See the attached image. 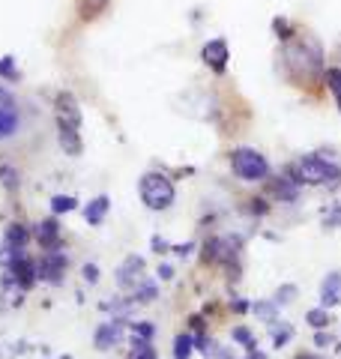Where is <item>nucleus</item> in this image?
<instances>
[{
    "mask_svg": "<svg viewBox=\"0 0 341 359\" xmlns=\"http://www.w3.org/2000/svg\"><path fill=\"white\" fill-rule=\"evenodd\" d=\"M281 60H284V72H288V78L302 84V87L314 84L317 75L323 72V48L314 36L290 39L281 51Z\"/></svg>",
    "mask_w": 341,
    "mask_h": 359,
    "instance_id": "obj_1",
    "label": "nucleus"
},
{
    "mask_svg": "<svg viewBox=\"0 0 341 359\" xmlns=\"http://www.w3.org/2000/svg\"><path fill=\"white\" fill-rule=\"evenodd\" d=\"M288 177L300 189L302 186H326V189H338L341 186V168L335 162L323 159L321 153L300 156V159L288 168Z\"/></svg>",
    "mask_w": 341,
    "mask_h": 359,
    "instance_id": "obj_2",
    "label": "nucleus"
},
{
    "mask_svg": "<svg viewBox=\"0 0 341 359\" xmlns=\"http://www.w3.org/2000/svg\"><path fill=\"white\" fill-rule=\"evenodd\" d=\"M138 195H141L147 210L162 212V210H168L170 204H174L177 189H174V180H170L168 174H162V171H147L138 180Z\"/></svg>",
    "mask_w": 341,
    "mask_h": 359,
    "instance_id": "obj_3",
    "label": "nucleus"
},
{
    "mask_svg": "<svg viewBox=\"0 0 341 359\" xmlns=\"http://www.w3.org/2000/svg\"><path fill=\"white\" fill-rule=\"evenodd\" d=\"M231 171L246 183H260V180L269 177V162L255 147H236L231 150Z\"/></svg>",
    "mask_w": 341,
    "mask_h": 359,
    "instance_id": "obj_4",
    "label": "nucleus"
},
{
    "mask_svg": "<svg viewBox=\"0 0 341 359\" xmlns=\"http://www.w3.org/2000/svg\"><path fill=\"white\" fill-rule=\"evenodd\" d=\"M6 273L13 276V282L21 287V290H30L33 285L39 282V269H36V261L30 255H15V257H6Z\"/></svg>",
    "mask_w": 341,
    "mask_h": 359,
    "instance_id": "obj_5",
    "label": "nucleus"
},
{
    "mask_svg": "<svg viewBox=\"0 0 341 359\" xmlns=\"http://www.w3.org/2000/svg\"><path fill=\"white\" fill-rule=\"evenodd\" d=\"M66 266H69V257H66L63 252L51 249L45 257H39L36 261V269H39V278H45L48 285H63V273Z\"/></svg>",
    "mask_w": 341,
    "mask_h": 359,
    "instance_id": "obj_6",
    "label": "nucleus"
},
{
    "mask_svg": "<svg viewBox=\"0 0 341 359\" xmlns=\"http://www.w3.org/2000/svg\"><path fill=\"white\" fill-rule=\"evenodd\" d=\"M126 327H129L126 318H114L108 323H99V330L93 332L96 351H111V347H117L123 341V332H126Z\"/></svg>",
    "mask_w": 341,
    "mask_h": 359,
    "instance_id": "obj_7",
    "label": "nucleus"
},
{
    "mask_svg": "<svg viewBox=\"0 0 341 359\" xmlns=\"http://www.w3.org/2000/svg\"><path fill=\"white\" fill-rule=\"evenodd\" d=\"M201 60H203V66H207V69H213L215 75H222V72L227 69V60H231L227 42H225V39H210V42H203Z\"/></svg>",
    "mask_w": 341,
    "mask_h": 359,
    "instance_id": "obj_8",
    "label": "nucleus"
},
{
    "mask_svg": "<svg viewBox=\"0 0 341 359\" xmlns=\"http://www.w3.org/2000/svg\"><path fill=\"white\" fill-rule=\"evenodd\" d=\"M81 126H69V123L57 120V144H60V150L66 156H72V159H78V156L84 153V141H81V132H78Z\"/></svg>",
    "mask_w": 341,
    "mask_h": 359,
    "instance_id": "obj_9",
    "label": "nucleus"
},
{
    "mask_svg": "<svg viewBox=\"0 0 341 359\" xmlns=\"http://www.w3.org/2000/svg\"><path fill=\"white\" fill-rule=\"evenodd\" d=\"M30 240H33V231L27 228V224H21V222H13V224H9V228L4 231V243H6L9 257L25 255V249H27Z\"/></svg>",
    "mask_w": 341,
    "mask_h": 359,
    "instance_id": "obj_10",
    "label": "nucleus"
},
{
    "mask_svg": "<svg viewBox=\"0 0 341 359\" xmlns=\"http://www.w3.org/2000/svg\"><path fill=\"white\" fill-rule=\"evenodd\" d=\"M141 273H144V257L129 255L126 261L120 264V269H117V285L123 290H135L141 285Z\"/></svg>",
    "mask_w": 341,
    "mask_h": 359,
    "instance_id": "obj_11",
    "label": "nucleus"
},
{
    "mask_svg": "<svg viewBox=\"0 0 341 359\" xmlns=\"http://www.w3.org/2000/svg\"><path fill=\"white\" fill-rule=\"evenodd\" d=\"M54 117L69 123V126H81V108H78V99L72 93H57L54 99Z\"/></svg>",
    "mask_w": 341,
    "mask_h": 359,
    "instance_id": "obj_12",
    "label": "nucleus"
},
{
    "mask_svg": "<svg viewBox=\"0 0 341 359\" xmlns=\"http://www.w3.org/2000/svg\"><path fill=\"white\" fill-rule=\"evenodd\" d=\"M33 240H36L45 252H51L57 249V243H60V222H57V216L51 219H45L36 231H33Z\"/></svg>",
    "mask_w": 341,
    "mask_h": 359,
    "instance_id": "obj_13",
    "label": "nucleus"
},
{
    "mask_svg": "<svg viewBox=\"0 0 341 359\" xmlns=\"http://www.w3.org/2000/svg\"><path fill=\"white\" fill-rule=\"evenodd\" d=\"M269 189H272V195H276L281 204H297V201H300V186L293 183L288 174H284V177H272Z\"/></svg>",
    "mask_w": 341,
    "mask_h": 359,
    "instance_id": "obj_14",
    "label": "nucleus"
},
{
    "mask_svg": "<svg viewBox=\"0 0 341 359\" xmlns=\"http://www.w3.org/2000/svg\"><path fill=\"white\" fill-rule=\"evenodd\" d=\"M338 302H341V273H329L321 285V306L333 309Z\"/></svg>",
    "mask_w": 341,
    "mask_h": 359,
    "instance_id": "obj_15",
    "label": "nucleus"
},
{
    "mask_svg": "<svg viewBox=\"0 0 341 359\" xmlns=\"http://www.w3.org/2000/svg\"><path fill=\"white\" fill-rule=\"evenodd\" d=\"M108 210H111V198L99 195V198H93L84 207V222L87 224H102V222H105V216H108Z\"/></svg>",
    "mask_w": 341,
    "mask_h": 359,
    "instance_id": "obj_16",
    "label": "nucleus"
},
{
    "mask_svg": "<svg viewBox=\"0 0 341 359\" xmlns=\"http://www.w3.org/2000/svg\"><path fill=\"white\" fill-rule=\"evenodd\" d=\"M252 311H255L264 323H269V327L279 320V306H276L272 299H258V302H252Z\"/></svg>",
    "mask_w": 341,
    "mask_h": 359,
    "instance_id": "obj_17",
    "label": "nucleus"
},
{
    "mask_svg": "<svg viewBox=\"0 0 341 359\" xmlns=\"http://www.w3.org/2000/svg\"><path fill=\"white\" fill-rule=\"evenodd\" d=\"M156 297H159L156 282H150V278H141V285L135 287V294H132V302H138V306H147V302H153Z\"/></svg>",
    "mask_w": 341,
    "mask_h": 359,
    "instance_id": "obj_18",
    "label": "nucleus"
},
{
    "mask_svg": "<svg viewBox=\"0 0 341 359\" xmlns=\"http://www.w3.org/2000/svg\"><path fill=\"white\" fill-rule=\"evenodd\" d=\"M305 323H309L312 330H326L329 323H333V318H329V309H323V306H317V309H312V311H305Z\"/></svg>",
    "mask_w": 341,
    "mask_h": 359,
    "instance_id": "obj_19",
    "label": "nucleus"
},
{
    "mask_svg": "<svg viewBox=\"0 0 341 359\" xmlns=\"http://www.w3.org/2000/svg\"><path fill=\"white\" fill-rule=\"evenodd\" d=\"M323 84L326 90L335 96V102L341 105V69L338 66H329V69H323Z\"/></svg>",
    "mask_w": 341,
    "mask_h": 359,
    "instance_id": "obj_20",
    "label": "nucleus"
},
{
    "mask_svg": "<svg viewBox=\"0 0 341 359\" xmlns=\"http://www.w3.org/2000/svg\"><path fill=\"white\" fill-rule=\"evenodd\" d=\"M192 351H195V339L189 332H180L174 339V359H189Z\"/></svg>",
    "mask_w": 341,
    "mask_h": 359,
    "instance_id": "obj_21",
    "label": "nucleus"
},
{
    "mask_svg": "<svg viewBox=\"0 0 341 359\" xmlns=\"http://www.w3.org/2000/svg\"><path fill=\"white\" fill-rule=\"evenodd\" d=\"M18 129V111H0V141L15 135Z\"/></svg>",
    "mask_w": 341,
    "mask_h": 359,
    "instance_id": "obj_22",
    "label": "nucleus"
},
{
    "mask_svg": "<svg viewBox=\"0 0 341 359\" xmlns=\"http://www.w3.org/2000/svg\"><path fill=\"white\" fill-rule=\"evenodd\" d=\"M78 207V201L72 195H54L51 198V212L54 216H66V212H72Z\"/></svg>",
    "mask_w": 341,
    "mask_h": 359,
    "instance_id": "obj_23",
    "label": "nucleus"
},
{
    "mask_svg": "<svg viewBox=\"0 0 341 359\" xmlns=\"http://www.w3.org/2000/svg\"><path fill=\"white\" fill-rule=\"evenodd\" d=\"M321 219H323V228H326V231L341 228V204H338V201H335V204H329V207L321 212Z\"/></svg>",
    "mask_w": 341,
    "mask_h": 359,
    "instance_id": "obj_24",
    "label": "nucleus"
},
{
    "mask_svg": "<svg viewBox=\"0 0 341 359\" xmlns=\"http://www.w3.org/2000/svg\"><path fill=\"white\" fill-rule=\"evenodd\" d=\"M129 359H159L156 356V347L150 341H141V339H132V353Z\"/></svg>",
    "mask_w": 341,
    "mask_h": 359,
    "instance_id": "obj_25",
    "label": "nucleus"
},
{
    "mask_svg": "<svg viewBox=\"0 0 341 359\" xmlns=\"http://www.w3.org/2000/svg\"><path fill=\"white\" fill-rule=\"evenodd\" d=\"M129 330H132V339H141V341H153V335H156V327L150 320H135L129 323Z\"/></svg>",
    "mask_w": 341,
    "mask_h": 359,
    "instance_id": "obj_26",
    "label": "nucleus"
},
{
    "mask_svg": "<svg viewBox=\"0 0 341 359\" xmlns=\"http://www.w3.org/2000/svg\"><path fill=\"white\" fill-rule=\"evenodd\" d=\"M290 339H293V327H290V323H281V327H279V320L272 323V344H276V347H284Z\"/></svg>",
    "mask_w": 341,
    "mask_h": 359,
    "instance_id": "obj_27",
    "label": "nucleus"
},
{
    "mask_svg": "<svg viewBox=\"0 0 341 359\" xmlns=\"http://www.w3.org/2000/svg\"><path fill=\"white\" fill-rule=\"evenodd\" d=\"M0 78H6V81H21L15 57H0Z\"/></svg>",
    "mask_w": 341,
    "mask_h": 359,
    "instance_id": "obj_28",
    "label": "nucleus"
},
{
    "mask_svg": "<svg viewBox=\"0 0 341 359\" xmlns=\"http://www.w3.org/2000/svg\"><path fill=\"white\" fill-rule=\"evenodd\" d=\"M297 299V285H281L279 290H276V306H290V302Z\"/></svg>",
    "mask_w": 341,
    "mask_h": 359,
    "instance_id": "obj_29",
    "label": "nucleus"
},
{
    "mask_svg": "<svg viewBox=\"0 0 341 359\" xmlns=\"http://www.w3.org/2000/svg\"><path fill=\"white\" fill-rule=\"evenodd\" d=\"M234 341H240V344L246 347V351H255V347H258V341H255V335H252V332H248L246 327H234Z\"/></svg>",
    "mask_w": 341,
    "mask_h": 359,
    "instance_id": "obj_30",
    "label": "nucleus"
},
{
    "mask_svg": "<svg viewBox=\"0 0 341 359\" xmlns=\"http://www.w3.org/2000/svg\"><path fill=\"white\" fill-rule=\"evenodd\" d=\"M0 180H4V186H6V189H13V192L18 189V171H15V168L0 165Z\"/></svg>",
    "mask_w": 341,
    "mask_h": 359,
    "instance_id": "obj_31",
    "label": "nucleus"
},
{
    "mask_svg": "<svg viewBox=\"0 0 341 359\" xmlns=\"http://www.w3.org/2000/svg\"><path fill=\"white\" fill-rule=\"evenodd\" d=\"M272 27H276L279 39H284V42H290V39H293V27H290V21H288V18H276V21H272Z\"/></svg>",
    "mask_w": 341,
    "mask_h": 359,
    "instance_id": "obj_32",
    "label": "nucleus"
},
{
    "mask_svg": "<svg viewBox=\"0 0 341 359\" xmlns=\"http://www.w3.org/2000/svg\"><path fill=\"white\" fill-rule=\"evenodd\" d=\"M81 6H84V15H96L99 9L108 6V0H81Z\"/></svg>",
    "mask_w": 341,
    "mask_h": 359,
    "instance_id": "obj_33",
    "label": "nucleus"
},
{
    "mask_svg": "<svg viewBox=\"0 0 341 359\" xmlns=\"http://www.w3.org/2000/svg\"><path fill=\"white\" fill-rule=\"evenodd\" d=\"M81 276H84L87 285H96V282H99V266H96V264H84V266H81Z\"/></svg>",
    "mask_w": 341,
    "mask_h": 359,
    "instance_id": "obj_34",
    "label": "nucleus"
},
{
    "mask_svg": "<svg viewBox=\"0 0 341 359\" xmlns=\"http://www.w3.org/2000/svg\"><path fill=\"white\" fill-rule=\"evenodd\" d=\"M0 111H15V99L6 87H0Z\"/></svg>",
    "mask_w": 341,
    "mask_h": 359,
    "instance_id": "obj_35",
    "label": "nucleus"
},
{
    "mask_svg": "<svg viewBox=\"0 0 341 359\" xmlns=\"http://www.w3.org/2000/svg\"><path fill=\"white\" fill-rule=\"evenodd\" d=\"M248 204H252L248 210H252L255 216H267V212H269V207H267V201H264V198H255V201H248Z\"/></svg>",
    "mask_w": 341,
    "mask_h": 359,
    "instance_id": "obj_36",
    "label": "nucleus"
},
{
    "mask_svg": "<svg viewBox=\"0 0 341 359\" xmlns=\"http://www.w3.org/2000/svg\"><path fill=\"white\" fill-rule=\"evenodd\" d=\"M150 249H153L156 255H165V252H170V245H168V240H162V237H153V240H150Z\"/></svg>",
    "mask_w": 341,
    "mask_h": 359,
    "instance_id": "obj_37",
    "label": "nucleus"
},
{
    "mask_svg": "<svg viewBox=\"0 0 341 359\" xmlns=\"http://www.w3.org/2000/svg\"><path fill=\"white\" fill-rule=\"evenodd\" d=\"M192 249H195V243H180V245H170V252H174L177 257H186V255H192Z\"/></svg>",
    "mask_w": 341,
    "mask_h": 359,
    "instance_id": "obj_38",
    "label": "nucleus"
},
{
    "mask_svg": "<svg viewBox=\"0 0 341 359\" xmlns=\"http://www.w3.org/2000/svg\"><path fill=\"white\" fill-rule=\"evenodd\" d=\"M314 344H317V347H329V344H333V335H326V332L321 330V332L314 335Z\"/></svg>",
    "mask_w": 341,
    "mask_h": 359,
    "instance_id": "obj_39",
    "label": "nucleus"
},
{
    "mask_svg": "<svg viewBox=\"0 0 341 359\" xmlns=\"http://www.w3.org/2000/svg\"><path fill=\"white\" fill-rule=\"evenodd\" d=\"M159 278H162V282H170V278H174V266L162 264V266H159Z\"/></svg>",
    "mask_w": 341,
    "mask_h": 359,
    "instance_id": "obj_40",
    "label": "nucleus"
},
{
    "mask_svg": "<svg viewBox=\"0 0 341 359\" xmlns=\"http://www.w3.org/2000/svg\"><path fill=\"white\" fill-rule=\"evenodd\" d=\"M231 309H234L236 314H246V311H248V309H252V306H248V302H246V299H234V302H231Z\"/></svg>",
    "mask_w": 341,
    "mask_h": 359,
    "instance_id": "obj_41",
    "label": "nucleus"
},
{
    "mask_svg": "<svg viewBox=\"0 0 341 359\" xmlns=\"http://www.w3.org/2000/svg\"><path fill=\"white\" fill-rule=\"evenodd\" d=\"M246 359H267V353H260L255 347V351H246Z\"/></svg>",
    "mask_w": 341,
    "mask_h": 359,
    "instance_id": "obj_42",
    "label": "nucleus"
},
{
    "mask_svg": "<svg viewBox=\"0 0 341 359\" xmlns=\"http://www.w3.org/2000/svg\"><path fill=\"white\" fill-rule=\"evenodd\" d=\"M297 359H321V356H314V353H300Z\"/></svg>",
    "mask_w": 341,
    "mask_h": 359,
    "instance_id": "obj_43",
    "label": "nucleus"
},
{
    "mask_svg": "<svg viewBox=\"0 0 341 359\" xmlns=\"http://www.w3.org/2000/svg\"><path fill=\"white\" fill-rule=\"evenodd\" d=\"M338 108H341V105H338Z\"/></svg>",
    "mask_w": 341,
    "mask_h": 359,
    "instance_id": "obj_44",
    "label": "nucleus"
}]
</instances>
